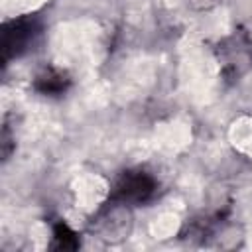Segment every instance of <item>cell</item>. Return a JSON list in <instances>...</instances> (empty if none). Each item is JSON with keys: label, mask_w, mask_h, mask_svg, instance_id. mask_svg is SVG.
<instances>
[{"label": "cell", "mask_w": 252, "mask_h": 252, "mask_svg": "<svg viewBox=\"0 0 252 252\" xmlns=\"http://www.w3.org/2000/svg\"><path fill=\"white\" fill-rule=\"evenodd\" d=\"M220 77L226 83H236L252 69V37L244 30H234L220 39L215 49Z\"/></svg>", "instance_id": "cell-1"}, {"label": "cell", "mask_w": 252, "mask_h": 252, "mask_svg": "<svg viewBox=\"0 0 252 252\" xmlns=\"http://www.w3.org/2000/svg\"><path fill=\"white\" fill-rule=\"evenodd\" d=\"M158 179L144 167L126 169L114 181L110 199L124 205H144L158 195Z\"/></svg>", "instance_id": "cell-2"}, {"label": "cell", "mask_w": 252, "mask_h": 252, "mask_svg": "<svg viewBox=\"0 0 252 252\" xmlns=\"http://www.w3.org/2000/svg\"><path fill=\"white\" fill-rule=\"evenodd\" d=\"M41 32V24L37 16H22L4 24L2 30V61L8 63L24 55Z\"/></svg>", "instance_id": "cell-3"}, {"label": "cell", "mask_w": 252, "mask_h": 252, "mask_svg": "<svg viewBox=\"0 0 252 252\" xmlns=\"http://www.w3.org/2000/svg\"><path fill=\"white\" fill-rule=\"evenodd\" d=\"M126 207L128 205L110 199L106 209L96 217L93 230H96L100 234V238L108 240V242L126 238V234L130 232V213Z\"/></svg>", "instance_id": "cell-4"}, {"label": "cell", "mask_w": 252, "mask_h": 252, "mask_svg": "<svg viewBox=\"0 0 252 252\" xmlns=\"http://www.w3.org/2000/svg\"><path fill=\"white\" fill-rule=\"evenodd\" d=\"M69 87H71L69 73L63 69H57V67H45L33 79V89L45 96H59V94L67 93Z\"/></svg>", "instance_id": "cell-5"}, {"label": "cell", "mask_w": 252, "mask_h": 252, "mask_svg": "<svg viewBox=\"0 0 252 252\" xmlns=\"http://www.w3.org/2000/svg\"><path fill=\"white\" fill-rule=\"evenodd\" d=\"M79 246H81L79 236L65 222H57L53 226V244H51V248H55V250H75Z\"/></svg>", "instance_id": "cell-6"}, {"label": "cell", "mask_w": 252, "mask_h": 252, "mask_svg": "<svg viewBox=\"0 0 252 252\" xmlns=\"http://www.w3.org/2000/svg\"><path fill=\"white\" fill-rule=\"evenodd\" d=\"M12 138H10V132H8V126H4V132H2V156H4V159L10 156V152H12Z\"/></svg>", "instance_id": "cell-7"}, {"label": "cell", "mask_w": 252, "mask_h": 252, "mask_svg": "<svg viewBox=\"0 0 252 252\" xmlns=\"http://www.w3.org/2000/svg\"><path fill=\"white\" fill-rule=\"evenodd\" d=\"M191 2V6H195V8H209V6H213L217 0H189Z\"/></svg>", "instance_id": "cell-8"}]
</instances>
